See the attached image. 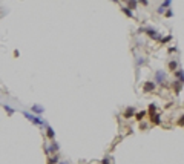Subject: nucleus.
I'll return each instance as SVG.
<instances>
[{
    "mask_svg": "<svg viewBox=\"0 0 184 164\" xmlns=\"http://www.w3.org/2000/svg\"><path fill=\"white\" fill-rule=\"evenodd\" d=\"M23 117L26 118V120H29V121L32 123V124H35V126H46L48 123L45 121V120H42V117H39V115H34V113H31V112H23Z\"/></svg>",
    "mask_w": 184,
    "mask_h": 164,
    "instance_id": "1",
    "label": "nucleus"
},
{
    "mask_svg": "<svg viewBox=\"0 0 184 164\" xmlns=\"http://www.w3.org/2000/svg\"><path fill=\"white\" fill-rule=\"evenodd\" d=\"M166 78H167V74L166 71H156L155 75H154V80H155V84H164L166 83Z\"/></svg>",
    "mask_w": 184,
    "mask_h": 164,
    "instance_id": "2",
    "label": "nucleus"
},
{
    "mask_svg": "<svg viewBox=\"0 0 184 164\" xmlns=\"http://www.w3.org/2000/svg\"><path fill=\"white\" fill-rule=\"evenodd\" d=\"M146 34H147L150 39H154V40H156V42H160L161 40V34L156 29H152V28H147V29H143Z\"/></svg>",
    "mask_w": 184,
    "mask_h": 164,
    "instance_id": "3",
    "label": "nucleus"
},
{
    "mask_svg": "<svg viewBox=\"0 0 184 164\" xmlns=\"http://www.w3.org/2000/svg\"><path fill=\"white\" fill-rule=\"evenodd\" d=\"M45 112V107L43 106H40V104H32V107H31V113H34V115H42V113Z\"/></svg>",
    "mask_w": 184,
    "mask_h": 164,
    "instance_id": "4",
    "label": "nucleus"
},
{
    "mask_svg": "<svg viewBox=\"0 0 184 164\" xmlns=\"http://www.w3.org/2000/svg\"><path fill=\"white\" fill-rule=\"evenodd\" d=\"M58 149H60V146H58V143H57L55 140H54L52 143H51V146H48V152H49V155H51V154H52V155H55L57 152H58Z\"/></svg>",
    "mask_w": 184,
    "mask_h": 164,
    "instance_id": "5",
    "label": "nucleus"
},
{
    "mask_svg": "<svg viewBox=\"0 0 184 164\" xmlns=\"http://www.w3.org/2000/svg\"><path fill=\"white\" fill-rule=\"evenodd\" d=\"M155 87H156V84L154 83V81H146L144 86H143V91L144 92H154Z\"/></svg>",
    "mask_w": 184,
    "mask_h": 164,
    "instance_id": "6",
    "label": "nucleus"
},
{
    "mask_svg": "<svg viewBox=\"0 0 184 164\" xmlns=\"http://www.w3.org/2000/svg\"><path fill=\"white\" fill-rule=\"evenodd\" d=\"M45 127H46V135H48V138H51V140H55V132H54V129L51 127L49 124H46Z\"/></svg>",
    "mask_w": 184,
    "mask_h": 164,
    "instance_id": "7",
    "label": "nucleus"
},
{
    "mask_svg": "<svg viewBox=\"0 0 184 164\" xmlns=\"http://www.w3.org/2000/svg\"><path fill=\"white\" fill-rule=\"evenodd\" d=\"M132 115H135V107H127L124 111V118H131Z\"/></svg>",
    "mask_w": 184,
    "mask_h": 164,
    "instance_id": "8",
    "label": "nucleus"
},
{
    "mask_svg": "<svg viewBox=\"0 0 184 164\" xmlns=\"http://www.w3.org/2000/svg\"><path fill=\"white\" fill-rule=\"evenodd\" d=\"M174 89H175V94H176V95L180 94V92H181V89H183V83H181V81H175Z\"/></svg>",
    "mask_w": 184,
    "mask_h": 164,
    "instance_id": "9",
    "label": "nucleus"
},
{
    "mask_svg": "<svg viewBox=\"0 0 184 164\" xmlns=\"http://www.w3.org/2000/svg\"><path fill=\"white\" fill-rule=\"evenodd\" d=\"M175 75H176L178 81H181V83H183V80H184V74H183V69H176V71H175Z\"/></svg>",
    "mask_w": 184,
    "mask_h": 164,
    "instance_id": "10",
    "label": "nucleus"
},
{
    "mask_svg": "<svg viewBox=\"0 0 184 164\" xmlns=\"http://www.w3.org/2000/svg\"><path fill=\"white\" fill-rule=\"evenodd\" d=\"M169 69L170 71H176L178 69V62H176V60H172V62L169 63Z\"/></svg>",
    "mask_w": 184,
    "mask_h": 164,
    "instance_id": "11",
    "label": "nucleus"
},
{
    "mask_svg": "<svg viewBox=\"0 0 184 164\" xmlns=\"http://www.w3.org/2000/svg\"><path fill=\"white\" fill-rule=\"evenodd\" d=\"M150 118H152V123L154 124H161V117L158 115V113H155V115L150 117Z\"/></svg>",
    "mask_w": 184,
    "mask_h": 164,
    "instance_id": "12",
    "label": "nucleus"
},
{
    "mask_svg": "<svg viewBox=\"0 0 184 164\" xmlns=\"http://www.w3.org/2000/svg\"><path fill=\"white\" fill-rule=\"evenodd\" d=\"M3 109H5V111H6V112H8V115H9V117H11V115H14V112H15V111H14V109L11 107L9 104H5V106H3Z\"/></svg>",
    "mask_w": 184,
    "mask_h": 164,
    "instance_id": "13",
    "label": "nucleus"
},
{
    "mask_svg": "<svg viewBox=\"0 0 184 164\" xmlns=\"http://www.w3.org/2000/svg\"><path fill=\"white\" fill-rule=\"evenodd\" d=\"M149 113H150V117L155 115V113H156V104H154V103H152V104L149 106Z\"/></svg>",
    "mask_w": 184,
    "mask_h": 164,
    "instance_id": "14",
    "label": "nucleus"
},
{
    "mask_svg": "<svg viewBox=\"0 0 184 164\" xmlns=\"http://www.w3.org/2000/svg\"><path fill=\"white\" fill-rule=\"evenodd\" d=\"M144 115H146V111H141V112H137V113H135V118H137L138 121H141V120L144 118Z\"/></svg>",
    "mask_w": 184,
    "mask_h": 164,
    "instance_id": "15",
    "label": "nucleus"
},
{
    "mask_svg": "<svg viewBox=\"0 0 184 164\" xmlns=\"http://www.w3.org/2000/svg\"><path fill=\"white\" fill-rule=\"evenodd\" d=\"M146 63H147V60H146L144 57H138V60H137V64H138V66H144Z\"/></svg>",
    "mask_w": 184,
    "mask_h": 164,
    "instance_id": "16",
    "label": "nucleus"
},
{
    "mask_svg": "<svg viewBox=\"0 0 184 164\" xmlns=\"http://www.w3.org/2000/svg\"><path fill=\"white\" fill-rule=\"evenodd\" d=\"M138 6V2H127V9H135V8H137Z\"/></svg>",
    "mask_w": 184,
    "mask_h": 164,
    "instance_id": "17",
    "label": "nucleus"
},
{
    "mask_svg": "<svg viewBox=\"0 0 184 164\" xmlns=\"http://www.w3.org/2000/svg\"><path fill=\"white\" fill-rule=\"evenodd\" d=\"M121 9H123V12H124V14H126V15H127V17H131V19L134 17V12H132V11H131V9H127L126 6H124V8H121Z\"/></svg>",
    "mask_w": 184,
    "mask_h": 164,
    "instance_id": "18",
    "label": "nucleus"
},
{
    "mask_svg": "<svg viewBox=\"0 0 184 164\" xmlns=\"http://www.w3.org/2000/svg\"><path fill=\"white\" fill-rule=\"evenodd\" d=\"M170 5H172V0H166V2H163V3H161V8H163V9H166V8H169Z\"/></svg>",
    "mask_w": 184,
    "mask_h": 164,
    "instance_id": "19",
    "label": "nucleus"
},
{
    "mask_svg": "<svg viewBox=\"0 0 184 164\" xmlns=\"http://www.w3.org/2000/svg\"><path fill=\"white\" fill-rule=\"evenodd\" d=\"M172 40V35H167V37H161V43H163V45H164V43H167V42H170Z\"/></svg>",
    "mask_w": 184,
    "mask_h": 164,
    "instance_id": "20",
    "label": "nucleus"
},
{
    "mask_svg": "<svg viewBox=\"0 0 184 164\" xmlns=\"http://www.w3.org/2000/svg\"><path fill=\"white\" fill-rule=\"evenodd\" d=\"M101 164H111V156H106L104 160L101 161Z\"/></svg>",
    "mask_w": 184,
    "mask_h": 164,
    "instance_id": "21",
    "label": "nucleus"
},
{
    "mask_svg": "<svg viewBox=\"0 0 184 164\" xmlns=\"http://www.w3.org/2000/svg\"><path fill=\"white\" fill-rule=\"evenodd\" d=\"M172 15H174V12H172L170 9H167V11H166V17H172Z\"/></svg>",
    "mask_w": 184,
    "mask_h": 164,
    "instance_id": "22",
    "label": "nucleus"
},
{
    "mask_svg": "<svg viewBox=\"0 0 184 164\" xmlns=\"http://www.w3.org/2000/svg\"><path fill=\"white\" fill-rule=\"evenodd\" d=\"M141 5H144V6H147V5H149V2H147V0H143V2H141Z\"/></svg>",
    "mask_w": 184,
    "mask_h": 164,
    "instance_id": "23",
    "label": "nucleus"
},
{
    "mask_svg": "<svg viewBox=\"0 0 184 164\" xmlns=\"http://www.w3.org/2000/svg\"><path fill=\"white\" fill-rule=\"evenodd\" d=\"M176 51H178L176 48H170V49H169V52H176Z\"/></svg>",
    "mask_w": 184,
    "mask_h": 164,
    "instance_id": "24",
    "label": "nucleus"
},
{
    "mask_svg": "<svg viewBox=\"0 0 184 164\" xmlns=\"http://www.w3.org/2000/svg\"><path fill=\"white\" fill-rule=\"evenodd\" d=\"M57 164H69V163H68V161H58Z\"/></svg>",
    "mask_w": 184,
    "mask_h": 164,
    "instance_id": "25",
    "label": "nucleus"
}]
</instances>
